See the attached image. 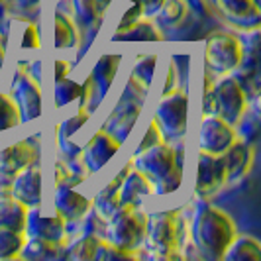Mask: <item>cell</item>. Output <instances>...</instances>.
Returning a JSON list of instances; mask_svg holds the SVG:
<instances>
[{"label": "cell", "instance_id": "cell-32", "mask_svg": "<svg viewBox=\"0 0 261 261\" xmlns=\"http://www.w3.org/2000/svg\"><path fill=\"white\" fill-rule=\"evenodd\" d=\"M157 63V55H144L136 65L132 69V79L136 83H140L144 89H147L151 85V79H153V71H155Z\"/></svg>", "mask_w": 261, "mask_h": 261}, {"label": "cell", "instance_id": "cell-27", "mask_svg": "<svg viewBox=\"0 0 261 261\" xmlns=\"http://www.w3.org/2000/svg\"><path fill=\"white\" fill-rule=\"evenodd\" d=\"M189 14V4L187 0H165L161 4V8L157 10V20L161 26H167V28H175L179 26L187 18Z\"/></svg>", "mask_w": 261, "mask_h": 261}, {"label": "cell", "instance_id": "cell-41", "mask_svg": "<svg viewBox=\"0 0 261 261\" xmlns=\"http://www.w3.org/2000/svg\"><path fill=\"white\" fill-rule=\"evenodd\" d=\"M69 63H67V61H61V59H59V61H55V75H53V77H55V81H59V79H65L67 77V73H69Z\"/></svg>", "mask_w": 261, "mask_h": 261}, {"label": "cell", "instance_id": "cell-23", "mask_svg": "<svg viewBox=\"0 0 261 261\" xmlns=\"http://www.w3.org/2000/svg\"><path fill=\"white\" fill-rule=\"evenodd\" d=\"M114 41H161L163 36L157 30V26H153L147 20H136L130 24L118 26V30L114 32Z\"/></svg>", "mask_w": 261, "mask_h": 261}, {"label": "cell", "instance_id": "cell-28", "mask_svg": "<svg viewBox=\"0 0 261 261\" xmlns=\"http://www.w3.org/2000/svg\"><path fill=\"white\" fill-rule=\"evenodd\" d=\"M26 244V234L10 230V228H0V259H14L20 257V251Z\"/></svg>", "mask_w": 261, "mask_h": 261}, {"label": "cell", "instance_id": "cell-21", "mask_svg": "<svg viewBox=\"0 0 261 261\" xmlns=\"http://www.w3.org/2000/svg\"><path fill=\"white\" fill-rule=\"evenodd\" d=\"M20 257L34 261H57L67 257V248L63 242H47V240H38L30 238L28 244L20 251Z\"/></svg>", "mask_w": 261, "mask_h": 261}, {"label": "cell", "instance_id": "cell-17", "mask_svg": "<svg viewBox=\"0 0 261 261\" xmlns=\"http://www.w3.org/2000/svg\"><path fill=\"white\" fill-rule=\"evenodd\" d=\"M224 169H226V183H236L244 179L251 169L253 163V149L248 142H238L230 145L222 155Z\"/></svg>", "mask_w": 261, "mask_h": 261}, {"label": "cell", "instance_id": "cell-18", "mask_svg": "<svg viewBox=\"0 0 261 261\" xmlns=\"http://www.w3.org/2000/svg\"><path fill=\"white\" fill-rule=\"evenodd\" d=\"M91 200L79 195L75 189L71 187H57L55 196H53V206L59 216H63L67 222H77L81 218L87 216L91 210Z\"/></svg>", "mask_w": 261, "mask_h": 261}, {"label": "cell", "instance_id": "cell-37", "mask_svg": "<svg viewBox=\"0 0 261 261\" xmlns=\"http://www.w3.org/2000/svg\"><path fill=\"white\" fill-rule=\"evenodd\" d=\"M161 138H163V134H161V130L157 128L155 122H151V124H149V128H147V132H145L144 140H142V144H140V147H138V151H136V153L144 151V149H147V147H151V145L161 144Z\"/></svg>", "mask_w": 261, "mask_h": 261}, {"label": "cell", "instance_id": "cell-36", "mask_svg": "<svg viewBox=\"0 0 261 261\" xmlns=\"http://www.w3.org/2000/svg\"><path fill=\"white\" fill-rule=\"evenodd\" d=\"M81 181H83V175L73 173L63 163H55V189L57 187H71V189H75L77 185H81Z\"/></svg>", "mask_w": 261, "mask_h": 261}, {"label": "cell", "instance_id": "cell-22", "mask_svg": "<svg viewBox=\"0 0 261 261\" xmlns=\"http://www.w3.org/2000/svg\"><path fill=\"white\" fill-rule=\"evenodd\" d=\"M28 212H30V208L26 204H22L20 200H16L14 196H0V228L24 232Z\"/></svg>", "mask_w": 261, "mask_h": 261}, {"label": "cell", "instance_id": "cell-39", "mask_svg": "<svg viewBox=\"0 0 261 261\" xmlns=\"http://www.w3.org/2000/svg\"><path fill=\"white\" fill-rule=\"evenodd\" d=\"M20 45L24 49H32V47H38L39 38H38V28L34 26L32 22H26V28L22 32V39H20Z\"/></svg>", "mask_w": 261, "mask_h": 261}, {"label": "cell", "instance_id": "cell-45", "mask_svg": "<svg viewBox=\"0 0 261 261\" xmlns=\"http://www.w3.org/2000/svg\"><path fill=\"white\" fill-rule=\"evenodd\" d=\"M0 2H2V0H0Z\"/></svg>", "mask_w": 261, "mask_h": 261}, {"label": "cell", "instance_id": "cell-29", "mask_svg": "<svg viewBox=\"0 0 261 261\" xmlns=\"http://www.w3.org/2000/svg\"><path fill=\"white\" fill-rule=\"evenodd\" d=\"M100 236L85 234L71 249H67V257L75 261H94V253L100 246Z\"/></svg>", "mask_w": 261, "mask_h": 261}, {"label": "cell", "instance_id": "cell-12", "mask_svg": "<svg viewBox=\"0 0 261 261\" xmlns=\"http://www.w3.org/2000/svg\"><path fill=\"white\" fill-rule=\"evenodd\" d=\"M120 140H116L108 130H98L91 138V142L83 149V161L87 165L89 173H96L102 169L106 163L114 157L118 149H120Z\"/></svg>", "mask_w": 261, "mask_h": 261}, {"label": "cell", "instance_id": "cell-9", "mask_svg": "<svg viewBox=\"0 0 261 261\" xmlns=\"http://www.w3.org/2000/svg\"><path fill=\"white\" fill-rule=\"evenodd\" d=\"M226 185V169L220 155H210L200 151L196 161V177H195V193L202 200L216 195Z\"/></svg>", "mask_w": 261, "mask_h": 261}, {"label": "cell", "instance_id": "cell-24", "mask_svg": "<svg viewBox=\"0 0 261 261\" xmlns=\"http://www.w3.org/2000/svg\"><path fill=\"white\" fill-rule=\"evenodd\" d=\"M261 246L255 238L249 236H236L230 246L224 249L222 261H259Z\"/></svg>", "mask_w": 261, "mask_h": 261}, {"label": "cell", "instance_id": "cell-33", "mask_svg": "<svg viewBox=\"0 0 261 261\" xmlns=\"http://www.w3.org/2000/svg\"><path fill=\"white\" fill-rule=\"evenodd\" d=\"M136 251H126V249L116 248L108 240H100V246L94 253V261H122V259H134Z\"/></svg>", "mask_w": 261, "mask_h": 261}, {"label": "cell", "instance_id": "cell-42", "mask_svg": "<svg viewBox=\"0 0 261 261\" xmlns=\"http://www.w3.org/2000/svg\"><path fill=\"white\" fill-rule=\"evenodd\" d=\"M14 2H18V4L24 6V8H30V6H36L39 0H14Z\"/></svg>", "mask_w": 261, "mask_h": 261}, {"label": "cell", "instance_id": "cell-40", "mask_svg": "<svg viewBox=\"0 0 261 261\" xmlns=\"http://www.w3.org/2000/svg\"><path fill=\"white\" fill-rule=\"evenodd\" d=\"M132 2H138L140 4V8H142V16H155L157 10L161 8V4L165 2V0H132Z\"/></svg>", "mask_w": 261, "mask_h": 261}, {"label": "cell", "instance_id": "cell-8", "mask_svg": "<svg viewBox=\"0 0 261 261\" xmlns=\"http://www.w3.org/2000/svg\"><path fill=\"white\" fill-rule=\"evenodd\" d=\"M38 159V149L30 142H18L0 149V196L10 195V187L18 171L34 165Z\"/></svg>", "mask_w": 261, "mask_h": 261}, {"label": "cell", "instance_id": "cell-11", "mask_svg": "<svg viewBox=\"0 0 261 261\" xmlns=\"http://www.w3.org/2000/svg\"><path fill=\"white\" fill-rule=\"evenodd\" d=\"M14 102L20 110L22 122H32L41 114V94L38 83L24 69H18L12 83Z\"/></svg>", "mask_w": 261, "mask_h": 261}, {"label": "cell", "instance_id": "cell-10", "mask_svg": "<svg viewBox=\"0 0 261 261\" xmlns=\"http://www.w3.org/2000/svg\"><path fill=\"white\" fill-rule=\"evenodd\" d=\"M236 142L234 128L220 116H204L198 132V147L210 155H222Z\"/></svg>", "mask_w": 261, "mask_h": 261}, {"label": "cell", "instance_id": "cell-5", "mask_svg": "<svg viewBox=\"0 0 261 261\" xmlns=\"http://www.w3.org/2000/svg\"><path fill=\"white\" fill-rule=\"evenodd\" d=\"M204 57L206 71L216 75H230L242 61V39L228 32H216L206 39Z\"/></svg>", "mask_w": 261, "mask_h": 261}, {"label": "cell", "instance_id": "cell-30", "mask_svg": "<svg viewBox=\"0 0 261 261\" xmlns=\"http://www.w3.org/2000/svg\"><path fill=\"white\" fill-rule=\"evenodd\" d=\"M83 96V87L75 83V81H69V79H59L55 81V91H53V98H55V106L61 108L67 106L73 100H81Z\"/></svg>", "mask_w": 261, "mask_h": 261}, {"label": "cell", "instance_id": "cell-44", "mask_svg": "<svg viewBox=\"0 0 261 261\" xmlns=\"http://www.w3.org/2000/svg\"><path fill=\"white\" fill-rule=\"evenodd\" d=\"M96 2V6H98V10H100V14H105L106 6L110 4V0H94Z\"/></svg>", "mask_w": 261, "mask_h": 261}, {"label": "cell", "instance_id": "cell-16", "mask_svg": "<svg viewBox=\"0 0 261 261\" xmlns=\"http://www.w3.org/2000/svg\"><path fill=\"white\" fill-rule=\"evenodd\" d=\"M10 196L26 204L28 208H36L41 202V171L34 165L18 171L10 187Z\"/></svg>", "mask_w": 261, "mask_h": 261}, {"label": "cell", "instance_id": "cell-34", "mask_svg": "<svg viewBox=\"0 0 261 261\" xmlns=\"http://www.w3.org/2000/svg\"><path fill=\"white\" fill-rule=\"evenodd\" d=\"M87 120H89V112H87V108H81L75 116L67 118L65 122L59 126V144H61V147H65L67 142L71 140V136H73L81 126H85V122H87Z\"/></svg>", "mask_w": 261, "mask_h": 261}, {"label": "cell", "instance_id": "cell-2", "mask_svg": "<svg viewBox=\"0 0 261 261\" xmlns=\"http://www.w3.org/2000/svg\"><path fill=\"white\" fill-rule=\"evenodd\" d=\"M136 169L142 171L155 195H171L181 185V165L177 151L167 144L147 147L134 157Z\"/></svg>", "mask_w": 261, "mask_h": 261}, {"label": "cell", "instance_id": "cell-6", "mask_svg": "<svg viewBox=\"0 0 261 261\" xmlns=\"http://www.w3.org/2000/svg\"><path fill=\"white\" fill-rule=\"evenodd\" d=\"M189 96L185 91H169L163 94L155 108V124L169 140H179L187 132Z\"/></svg>", "mask_w": 261, "mask_h": 261}, {"label": "cell", "instance_id": "cell-4", "mask_svg": "<svg viewBox=\"0 0 261 261\" xmlns=\"http://www.w3.org/2000/svg\"><path fill=\"white\" fill-rule=\"evenodd\" d=\"M145 228H147V216L144 212L138 210V206L122 204L106 220L105 240L120 249L136 251L144 244Z\"/></svg>", "mask_w": 261, "mask_h": 261}, {"label": "cell", "instance_id": "cell-15", "mask_svg": "<svg viewBox=\"0 0 261 261\" xmlns=\"http://www.w3.org/2000/svg\"><path fill=\"white\" fill-rule=\"evenodd\" d=\"M26 238H38L47 242H65V218L55 214L45 216L39 210H30L26 220Z\"/></svg>", "mask_w": 261, "mask_h": 261}, {"label": "cell", "instance_id": "cell-38", "mask_svg": "<svg viewBox=\"0 0 261 261\" xmlns=\"http://www.w3.org/2000/svg\"><path fill=\"white\" fill-rule=\"evenodd\" d=\"M89 214V212H87ZM85 230H87V234H92V236H100V238H105V230H106V220H102L94 210H92L91 214H89V218H87V224H85Z\"/></svg>", "mask_w": 261, "mask_h": 261}, {"label": "cell", "instance_id": "cell-14", "mask_svg": "<svg viewBox=\"0 0 261 261\" xmlns=\"http://www.w3.org/2000/svg\"><path fill=\"white\" fill-rule=\"evenodd\" d=\"M218 10L240 30H253L261 22V6L255 0H216Z\"/></svg>", "mask_w": 261, "mask_h": 261}, {"label": "cell", "instance_id": "cell-25", "mask_svg": "<svg viewBox=\"0 0 261 261\" xmlns=\"http://www.w3.org/2000/svg\"><path fill=\"white\" fill-rule=\"evenodd\" d=\"M140 110H142V105H138V102H130L128 106H122V108L118 106L116 112L110 116V124H108L106 130L110 132L116 140L122 142V138L128 136L134 128L136 120L140 116Z\"/></svg>", "mask_w": 261, "mask_h": 261}, {"label": "cell", "instance_id": "cell-7", "mask_svg": "<svg viewBox=\"0 0 261 261\" xmlns=\"http://www.w3.org/2000/svg\"><path fill=\"white\" fill-rule=\"evenodd\" d=\"M214 94V116H220L230 126L238 124L248 108V94L244 92L236 77H224L212 87Z\"/></svg>", "mask_w": 261, "mask_h": 261}, {"label": "cell", "instance_id": "cell-3", "mask_svg": "<svg viewBox=\"0 0 261 261\" xmlns=\"http://www.w3.org/2000/svg\"><path fill=\"white\" fill-rule=\"evenodd\" d=\"M181 216L179 212H159L147 218L145 228V246L161 259H179V244H181Z\"/></svg>", "mask_w": 261, "mask_h": 261}, {"label": "cell", "instance_id": "cell-1", "mask_svg": "<svg viewBox=\"0 0 261 261\" xmlns=\"http://www.w3.org/2000/svg\"><path fill=\"white\" fill-rule=\"evenodd\" d=\"M191 236L202 259L220 261L224 249L236 238V226L224 210L202 200L196 204L193 224H191Z\"/></svg>", "mask_w": 261, "mask_h": 261}, {"label": "cell", "instance_id": "cell-13", "mask_svg": "<svg viewBox=\"0 0 261 261\" xmlns=\"http://www.w3.org/2000/svg\"><path fill=\"white\" fill-rule=\"evenodd\" d=\"M120 61H122L120 55H102L96 61L91 77L87 79V83L83 87L81 102H85V98L91 96L92 92H96L94 102H98L105 96L106 92H108V89H110V85H112V81H114V75H116L118 67H120Z\"/></svg>", "mask_w": 261, "mask_h": 261}, {"label": "cell", "instance_id": "cell-19", "mask_svg": "<svg viewBox=\"0 0 261 261\" xmlns=\"http://www.w3.org/2000/svg\"><path fill=\"white\" fill-rule=\"evenodd\" d=\"M153 193L151 189V183L147 181L142 171L132 169L126 173L124 181L120 185V191H118V196H120V206L122 204H128V206H138L145 196H149Z\"/></svg>", "mask_w": 261, "mask_h": 261}, {"label": "cell", "instance_id": "cell-26", "mask_svg": "<svg viewBox=\"0 0 261 261\" xmlns=\"http://www.w3.org/2000/svg\"><path fill=\"white\" fill-rule=\"evenodd\" d=\"M53 43L57 49H69L79 45V32L73 20L63 12L53 16Z\"/></svg>", "mask_w": 261, "mask_h": 261}, {"label": "cell", "instance_id": "cell-35", "mask_svg": "<svg viewBox=\"0 0 261 261\" xmlns=\"http://www.w3.org/2000/svg\"><path fill=\"white\" fill-rule=\"evenodd\" d=\"M75 10H77V18L87 26H96L98 20L102 18L94 0H75Z\"/></svg>", "mask_w": 261, "mask_h": 261}, {"label": "cell", "instance_id": "cell-20", "mask_svg": "<svg viewBox=\"0 0 261 261\" xmlns=\"http://www.w3.org/2000/svg\"><path fill=\"white\" fill-rule=\"evenodd\" d=\"M132 163H128L124 169L118 173L116 177L110 181V183L106 185L105 189L96 195V198L92 200V208H94V212L102 218V220H108L114 212H116L118 208H120V196H118V191H120V185H122V181H124V177H126V173L130 171Z\"/></svg>", "mask_w": 261, "mask_h": 261}, {"label": "cell", "instance_id": "cell-31", "mask_svg": "<svg viewBox=\"0 0 261 261\" xmlns=\"http://www.w3.org/2000/svg\"><path fill=\"white\" fill-rule=\"evenodd\" d=\"M20 122H22V118H20V110L14 102V98L0 92V132L10 130L14 126H18Z\"/></svg>", "mask_w": 261, "mask_h": 261}, {"label": "cell", "instance_id": "cell-43", "mask_svg": "<svg viewBox=\"0 0 261 261\" xmlns=\"http://www.w3.org/2000/svg\"><path fill=\"white\" fill-rule=\"evenodd\" d=\"M4 55H6V49H4V39H2V34H0V69L4 65Z\"/></svg>", "mask_w": 261, "mask_h": 261}]
</instances>
